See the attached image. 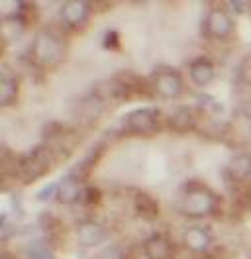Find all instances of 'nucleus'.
Returning a JSON list of instances; mask_svg holds the SVG:
<instances>
[{
	"label": "nucleus",
	"mask_w": 251,
	"mask_h": 259,
	"mask_svg": "<svg viewBox=\"0 0 251 259\" xmlns=\"http://www.w3.org/2000/svg\"><path fill=\"white\" fill-rule=\"evenodd\" d=\"M57 194H59V200L65 202V204H73L82 198V185H80V179L75 175V173H69L67 177L63 179L61 183L57 185Z\"/></svg>",
	"instance_id": "8"
},
{
	"label": "nucleus",
	"mask_w": 251,
	"mask_h": 259,
	"mask_svg": "<svg viewBox=\"0 0 251 259\" xmlns=\"http://www.w3.org/2000/svg\"><path fill=\"white\" fill-rule=\"evenodd\" d=\"M138 210L143 214V218H155L157 216V204L147 196V194H140V200H138Z\"/></svg>",
	"instance_id": "17"
},
{
	"label": "nucleus",
	"mask_w": 251,
	"mask_h": 259,
	"mask_svg": "<svg viewBox=\"0 0 251 259\" xmlns=\"http://www.w3.org/2000/svg\"><path fill=\"white\" fill-rule=\"evenodd\" d=\"M153 87H155L157 95L165 98H175L183 93V77L171 67H161L153 75Z\"/></svg>",
	"instance_id": "4"
},
{
	"label": "nucleus",
	"mask_w": 251,
	"mask_h": 259,
	"mask_svg": "<svg viewBox=\"0 0 251 259\" xmlns=\"http://www.w3.org/2000/svg\"><path fill=\"white\" fill-rule=\"evenodd\" d=\"M61 18L69 26H78L89 18V4L82 0H71L61 6Z\"/></svg>",
	"instance_id": "11"
},
{
	"label": "nucleus",
	"mask_w": 251,
	"mask_h": 259,
	"mask_svg": "<svg viewBox=\"0 0 251 259\" xmlns=\"http://www.w3.org/2000/svg\"><path fill=\"white\" fill-rule=\"evenodd\" d=\"M228 177L235 183H249L251 181V155H235L226 167Z\"/></svg>",
	"instance_id": "10"
},
{
	"label": "nucleus",
	"mask_w": 251,
	"mask_h": 259,
	"mask_svg": "<svg viewBox=\"0 0 251 259\" xmlns=\"http://www.w3.org/2000/svg\"><path fill=\"white\" fill-rule=\"evenodd\" d=\"M16 95H18L16 79L12 75H8V73H2V79H0V104H2V106L12 104Z\"/></svg>",
	"instance_id": "14"
},
{
	"label": "nucleus",
	"mask_w": 251,
	"mask_h": 259,
	"mask_svg": "<svg viewBox=\"0 0 251 259\" xmlns=\"http://www.w3.org/2000/svg\"><path fill=\"white\" fill-rule=\"evenodd\" d=\"M51 149L46 146L35 147L30 155H26L24 159H20V171L18 175L24 179L26 183H31L35 179H39L47 169L51 167Z\"/></svg>",
	"instance_id": "3"
},
{
	"label": "nucleus",
	"mask_w": 251,
	"mask_h": 259,
	"mask_svg": "<svg viewBox=\"0 0 251 259\" xmlns=\"http://www.w3.org/2000/svg\"><path fill=\"white\" fill-rule=\"evenodd\" d=\"M204 28L208 35L212 37H226L230 35L232 28H234V22H232V16L228 10L224 8H212L206 16V22H204Z\"/></svg>",
	"instance_id": "6"
},
{
	"label": "nucleus",
	"mask_w": 251,
	"mask_h": 259,
	"mask_svg": "<svg viewBox=\"0 0 251 259\" xmlns=\"http://www.w3.org/2000/svg\"><path fill=\"white\" fill-rule=\"evenodd\" d=\"M63 53H65V44L53 30L46 28L35 33L31 44V57L35 59V63L44 67L57 65L63 59Z\"/></svg>",
	"instance_id": "1"
},
{
	"label": "nucleus",
	"mask_w": 251,
	"mask_h": 259,
	"mask_svg": "<svg viewBox=\"0 0 251 259\" xmlns=\"http://www.w3.org/2000/svg\"><path fill=\"white\" fill-rule=\"evenodd\" d=\"M57 189H59L57 185H47L44 191H39V193H37V198H39V200H47V198H51L53 194L57 193Z\"/></svg>",
	"instance_id": "19"
},
{
	"label": "nucleus",
	"mask_w": 251,
	"mask_h": 259,
	"mask_svg": "<svg viewBox=\"0 0 251 259\" xmlns=\"http://www.w3.org/2000/svg\"><path fill=\"white\" fill-rule=\"evenodd\" d=\"M77 240H78V243L85 245V247H93V245H98L100 242L106 240V230H104L102 224H98V222L87 220V222L78 224Z\"/></svg>",
	"instance_id": "7"
},
{
	"label": "nucleus",
	"mask_w": 251,
	"mask_h": 259,
	"mask_svg": "<svg viewBox=\"0 0 251 259\" xmlns=\"http://www.w3.org/2000/svg\"><path fill=\"white\" fill-rule=\"evenodd\" d=\"M12 230H14V226L8 222V218H2V236H4V238H10Z\"/></svg>",
	"instance_id": "20"
},
{
	"label": "nucleus",
	"mask_w": 251,
	"mask_h": 259,
	"mask_svg": "<svg viewBox=\"0 0 251 259\" xmlns=\"http://www.w3.org/2000/svg\"><path fill=\"white\" fill-rule=\"evenodd\" d=\"M179 208L185 216H190V218L208 216L216 208V194L212 193L210 189H206V187L187 189V193L183 194V198H181Z\"/></svg>",
	"instance_id": "2"
},
{
	"label": "nucleus",
	"mask_w": 251,
	"mask_h": 259,
	"mask_svg": "<svg viewBox=\"0 0 251 259\" xmlns=\"http://www.w3.org/2000/svg\"><path fill=\"white\" fill-rule=\"evenodd\" d=\"M26 253L30 259H55V253L44 240H33L26 245Z\"/></svg>",
	"instance_id": "15"
},
{
	"label": "nucleus",
	"mask_w": 251,
	"mask_h": 259,
	"mask_svg": "<svg viewBox=\"0 0 251 259\" xmlns=\"http://www.w3.org/2000/svg\"><path fill=\"white\" fill-rule=\"evenodd\" d=\"M212 236L210 232L202 226H190L185 230V243L192 251H206L210 247Z\"/></svg>",
	"instance_id": "12"
},
{
	"label": "nucleus",
	"mask_w": 251,
	"mask_h": 259,
	"mask_svg": "<svg viewBox=\"0 0 251 259\" xmlns=\"http://www.w3.org/2000/svg\"><path fill=\"white\" fill-rule=\"evenodd\" d=\"M171 126L177 130L190 128V126H192V114H190V108H187V106L177 108V110L171 114Z\"/></svg>",
	"instance_id": "16"
},
{
	"label": "nucleus",
	"mask_w": 251,
	"mask_h": 259,
	"mask_svg": "<svg viewBox=\"0 0 251 259\" xmlns=\"http://www.w3.org/2000/svg\"><path fill=\"white\" fill-rule=\"evenodd\" d=\"M143 251L147 259H169L171 257V243L163 234H151L143 242Z\"/></svg>",
	"instance_id": "9"
},
{
	"label": "nucleus",
	"mask_w": 251,
	"mask_h": 259,
	"mask_svg": "<svg viewBox=\"0 0 251 259\" xmlns=\"http://www.w3.org/2000/svg\"><path fill=\"white\" fill-rule=\"evenodd\" d=\"M228 6H230L232 10H235V12H245L249 4H245V2H230Z\"/></svg>",
	"instance_id": "21"
},
{
	"label": "nucleus",
	"mask_w": 251,
	"mask_h": 259,
	"mask_svg": "<svg viewBox=\"0 0 251 259\" xmlns=\"http://www.w3.org/2000/svg\"><path fill=\"white\" fill-rule=\"evenodd\" d=\"M96 259H124V251L118 245H114V247H108V249L100 251Z\"/></svg>",
	"instance_id": "18"
},
{
	"label": "nucleus",
	"mask_w": 251,
	"mask_h": 259,
	"mask_svg": "<svg viewBox=\"0 0 251 259\" xmlns=\"http://www.w3.org/2000/svg\"><path fill=\"white\" fill-rule=\"evenodd\" d=\"M159 124V110L157 108H138L126 116V126L136 134H149Z\"/></svg>",
	"instance_id": "5"
},
{
	"label": "nucleus",
	"mask_w": 251,
	"mask_h": 259,
	"mask_svg": "<svg viewBox=\"0 0 251 259\" xmlns=\"http://www.w3.org/2000/svg\"><path fill=\"white\" fill-rule=\"evenodd\" d=\"M190 79L196 82L198 87H206L208 82L214 79V65L206 57H198L190 63Z\"/></svg>",
	"instance_id": "13"
}]
</instances>
